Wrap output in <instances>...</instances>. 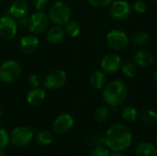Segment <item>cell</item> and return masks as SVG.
Listing matches in <instances>:
<instances>
[{"label": "cell", "instance_id": "83f0119b", "mask_svg": "<svg viewBox=\"0 0 157 156\" xmlns=\"http://www.w3.org/2000/svg\"><path fill=\"white\" fill-rule=\"evenodd\" d=\"M109 149L108 147H105L103 145L94 147V149L91 151L88 156H109Z\"/></svg>", "mask_w": 157, "mask_h": 156}, {"label": "cell", "instance_id": "2e32d148", "mask_svg": "<svg viewBox=\"0 0 157 156\" xmlns=\"http://www.w3.org/2000/svg\"><path fill=\"white\" fill-rule=\"evenodd\" d=\"M65 32L62 26L54 25L53 27L50 28L46 34V39L49 43L51 44H59L64 39Z\"/></svg>", "mask_w": 157, "mask_h": 156}, {"label": "cell", "instance_id": "6da1fadb", "mask_svg": "<svg viewBox=\"0 0 157 156\" xmlns=\"http://www.w3.org/2000/svg\"><path fill=\"white\" fill-rule=\"evenodd\" d=\"M105 145L112 152H121L132 143V133L128 126L121 123L112 124L104 136Z\"/></svg>", "mask_w": 157, "mask_h": 156}, {"label": "cell", "instance_id": "ab89813d", "mask_svg": "<svg viewBox=\"0 0 157 156\" xmlns=\"http://www.w3.org/2000/svg\"><path fill=\"white\" fill-rule=\"evenodd\" d=\"M154 1H155V2H157V0H154Z\"/></svg>", "mask_w": 157, "mask_h": 156}, {"label": "cell", "instance_id": "d6a6232c", "mask_svg": "<svg viewBox=\"0 0 157 156\" xmlns=\"http://www.w3.org/2000/svg\"><path fill=\"white\" fill-rule=\"evenodd\" d=\"M34 8L37 10H43L48 4V0H32Z\"/></svg>", "mask_w": 157, "mask_h": 156}, {"label": "cell", "instance_id": "836d02e7", "mask_svg": "<svg viewBox=\"0 0 157 156\" xmlns=\"http://www.w3.org/2000/svg\"><path fill=\"white\" fill-rule=\"evenodd\" d=\"M29 19L27 17L21 18V19H18V22H17V25L19 26H22V27H25V26H28L29 25Z\"/></svg>", "mask_w": 157, "mask_h": 156}, {"label": "cell", "instance_id": "30bf717a", "mask_svg": "<svg viewBox=\"0 0 157 156\" xmlns=\"http://www.w3.org/2000/svg\"><path fill=\"white\" fill-rule=\"evenodd\" d=\"M132 6L126 0H115L109 5V13L112 17L118 20H124L130 17Z\"/></svg>", "mask_w": 157, "mask_h": 156}, {"label": "cell", "instance_id": "8d00e7d4", "mask_svg": "<svg viewBox=\"0 0 157 156\" xmlns=\"http://www.w3.org/2000/svg\"><path fill=\"white\" fill-rule=\"evenodd\" d=\"M155 83L157 84V69L156 71L155 72Z\"/></svg>", "mask_w": 157, "mask_h": 156}, {"label": "cell", "instance_id": "7a4b0ae2", "mask_svg": "<svg viewBox=\"0 0 157 156\" xmlns=\"http://www.w3.org/2000/svg\"><path fill=\"white\" fill-rule=\"evenodd\" d=\"M129 95V87L122 80H113L103 90V99L110 107L116 108L123 104Z\"/></svg>", "mask_w": 157, "mask_h": 156}, {"label": "cell", "instance_id": "603a6c76", "mask_svg": "<svg viewBox=\"0 0 157 156\" xmlns=\"http://www.w3.org/2000/svg\"><path fill=\"white\" fill-rule=\"evenodd\" d=\"M142 121L148 127H155L157 125V112L152 109H147L141 114Z\"/></svg>", "mask_w": 157, "mask_h": 156}, {"label": "cell", "instance_id": "8992f818", "mask_svg": "<svg viewBox=\"0 0 157 156\" xmlns=\"http://www.w3.org/2000/svg\"><path fill=\"white\" fill-rule=\"evenodd\" d=\"M106 42L113 51H122L128 47L130 38L122 30L112 29L106 35Z\"/></svg>", "mask_w": 157, "mask_h": 156}, {"label": "cell", "instance_id": "f1b7e54d", "mask_svg": "<svg viewBox=\"0 0 157 156\" xmlns=\"http://www.w3.org/2000/svg\"><path fill=\"white\" fill-rule=\"evenodd\" d=\"M147 8H148V6L144 0H137L134 2V4L132 6V9L139 14L145 13L147 11Z\"/></svg>", "mask_w": 157, "mask_h": 156}, {"label": "cell", "instance_id": "484cf974", "mask_svg": "<svg viewBox=\"0 0 157 156\" xmlns=\"http://www.w3.org/2000/svg\"><path fill=\"white\" fill-rule=\"evenodd\" d=\"M121 68V72H122L123 75L128 78L134 77L136 74V72H137L136 64L132 62H127V63H123Z\"/></svg>", "mask_w": 157, "mask_h": 156}, {"label": "cell", "instance_id": "d4e9b609", "mask_svg": "<svg viewBox=\"0 0 157 156\" xmlns=\"http://www.w3.org/2000/svg\"><path fill=\"white\" fill-rule=\"evenodd\" d=\"M110 114V110L108 107L106 106H101L98 107L94 113V119L98 123H103L104 121H106Z\"/></svg>", "mask_w": 157, "mask_h": 156}, {"label": "cell", "instance_id": "cb8c5ba5", "mask_svg": "<svg viewBox=\"0 0 157 156\" xmlns=\"http://www.w3.org/2000/svg\"><path fill=\"white\" fill-rule=\"evenodd\" d=\"M138 110L133 106H127L122 109L121 117L122 120L126 122L132 123L138 119Z\"/></svg>", "mask_w": 157, "mask_h": 156}, {"label": "cell", "instance_id": "44dd1931", "mask_svg": "<svg viewBox=\"0 0 157 156\" xmlns=\"http://www.w3.org/2000/svg\"><path fill=\"white\" fill-rule=\"evenodd\" d=\"M131 41L136 46H144L149 42V34L143 30L134 31L131 36Z\"/></svg>", "mask_w": 157, "mask_h": 156}, {"label": "cell", "instance_id": "8fae6325", "mask_svg": "<svg viewBox=\"0 0 157 156\" xmlns=\"http://www.w3.org/2000/svg\"><path fill=\"white\" fill-rule=\"evenodd\" d=\"M121 65L122 60L117 53H108L100 62V67L105 74H114L121 69Z\"/></svg>", "mask_w": 157, "mask_h": 156}, {"label": "cell", "instance_id": "ba28073f", "mask_svg": "<svg viewBox=\"0 0 157 156\" xmlns=\"http://www.w3.org/2000/svg\"><path fill=\"white\" fill-rule=\"evenodd\" d=\"M67 80L66 73L61 69H55L51 71L44 78L43 86L50 90H57L64 86Z\"/></svg>", "mask_w": 157, "mask_h": 156}, {"label": "cell", "instance_id": "5bb4252c", "mask_svg": "<svg viewBox=\"0 0 157 156\" xmlns=\"http://www.w3.org/2000/svg\"><path fill=\"white\" fill-rule=\"evenodd\" d=\"M39 43L40 40L35 34H28L20 39L19 48L25 54H31L38 49Z\"/></svg>", "mask_w": 157, "mask_h": 156}, {"label": "cell", "instance_id": "5b68a950", "mask_svg": "<svg viewBox=\"0 0 157 156\" xmlns=\"http://www.w3.org/2000/svg\"><path fill=\"white\" fill-rule=\"evenodd\" d=\"M34 138V133L31 129L26 126L15 128L10 133V142L16 147H25L29 145Z\"/></svg>", "mask_w": 157, "mask_h": 156}, {"label": "cell", "instance_id": "e0dca14e", "mask_svg": "<svg viewBox=\"0 0 157 156\" xmlns=\"http://www.w3.org/2000/svg\"><path fill=\"white\" fill-rule=\"evenodd\" d=\"M46 97L45 90L40 87H32L27 94V102L32 106L41 104Z\"/></svg>", "mask_w": 157, "mask_h": 156}, {"label": "cell", "instance_id": "f546056e", "mask_svg": "<svg viewBox=\"0 0 157 156\" xmlns=\"http://www.w3.org/2000/svg\"><path fill=\"white\" fill-rule=\"evenodd\" d=\"M88 3L97 8H104L110 5L112 0H87Z\"/></svg>", "mask_w": 157, "mask_h": 156}, {"label": "cell", "instance_id": "7402d4cb", "mask_svg": "<svg viewBox=\"0 0 157 156\" xmlns=\"http://www.w3.org/2000/svg\"><path fill=\"white\" fill-rule=\"evenodd\" d=\"M34 138L36 143L42 146L51 145L53 142V135L49 131H40L36 134Z\"/></svg>", "mask_w": 157, "mask_h": 156}, {"label": "cell", "instance_id": "ffe728a7", "mask_svg": "<svg viewBox=\"0 0 157 156\" xmlns=\"http://www.w3.org/2000/svg\"><path fill=\"white\" fill-rule=\"evenodd\" d=\"M63 29H64V32L67 36H69L71 38H75L80 34L81 27L75 20L69 19L63 25Z\"/></svg>", "mask_w": 157, "mask_h": 156}, {"label": "cell", "instance_id": "f35d334b", "mask_svg": "<svg viewBox=\"0 0 157 156\" xmlns=\"http://www.w3.org/2000/svg\"><path fill=\"white\" fill-rule=\"evenodd\" d=\"M1 116H2V111H1V109H0V118H1Z\"/></svg>", "mask_w": 157, "mask_h": 156}, {"label": "cell", "instance_id": "1f68e13d", "mask_svg": "<svg viewBox=\"0 0 157 156\" xmlns=\"http://www.w3.org/2000/svg\"><path fill=\"white\" fill-rule=\"evenodd\" d=\"M89 143L92 146L97 147V146L105 144V139H104V137H102L100 135H95V136L91 137V139L89 140Z\"/></svg>", "mask_w": 157, "mask_h": 156}, {"label": "cell", "instance_id": "e575fe53", "mask_svg": "<svg viewBox=\"0 0 157 156\" xmlns=\"http://www.w3.org/2000/svg\"><path fill=\"white\" fill-rule=\"evenodd\" d=\"M109 156H125L123 154L120 153V152H113L112 154H110Z\"/></svg>", "mask_w": 157, "mask_h": 156}, {"label": "cell", "instance_id": "ac0fdd59", "mask_svg": "<svg viewBox=\"0 0 157 156\" xmlns=\"http://www.w3.org/2000/svg\"><path fill=\"white\" fill-rule=\"evenodd\" d=\"M106 82H107V76L103 71L96 70L89 76V84L94 89L97 90L102 89L105 86Z\"/></svg>", "mask_w": 157, "mask_h": 156}, {"label": "cell", "instance_id": "9a60e30c", "mask_svg": "<svg viewBox=\"0 0 157 156\" xmlns=\"http://www.w3.org/2000/svg\"><path fill=\"white\" fill-rule=\"evenodd\" d=\"M134 63L141 67H148L155 62L154 54L146 50H139L133 55Z\"/></svg>", "mask_w": 157, "mask_h": 156}, {"label": "cell", "instance_id": "3957f363", "mask_svg": "<svg viewBox=\"0 0 157 156\" xmlns=\"http://www.w3.org/2000/svg\"><path fill=\"white\" fill-rule=\"evenodd\" d=\"M71 6L65 1H57L48 11V17L54 25L63 26L71 17Z\"/></svg>", "mask_w": 157, "mask_h": 156}, {"label": "cell", "instance_id": "4dcf8cb0", "mask_svg": "<svg viewBox=\"0 0 157 156\" xmlns=\"http://www.w3.org/2000/svg\"><path fill=\"white\" fill-rule=\"evenodd\" d=\"M28 82H29V85L31 87H39L40 85L41 79H40V77L38 74H31V75L29 76Z\"/></svg>", "mask_w": 157, "mask_h": 156}, {"label": "cell", "instance_id": "52a82bcc", "mask_svg": "<svg viewBox=\"0 0 157 156\" xmlns=\"http://www.w3.org/2000/svg\"><path fill=\"white\" fill-rule=\"evenodd\" d=\"M49 22L50 19L48 15L43 10H37L30 16L28 28L32 34H41L47 29Z\"/></svg>", "mask_w": 157, "mask_h": 156}, {"label": "cell", "instance_id": "9c48e42d", "mask_svg": "<svg viewBox=\"0 0 157 156\" xmlns=\"http://www.w3.org/2000/svg\"><path fill=\"white\" fill-rule=\"evenodd\" d=\"M17 33V22L11 16L0 17V38L5 40H13Z\"/></svg>", "mask_w": 157, "mask_h": 156}, {"label": "cell", "instance_id": "60d3db41", "mask_svg": "<svg viewBox=\"0 0 157 156\" xmlns=\"http://www.w3.org/2000/svg\"><path fill=\"white\" fill-rule=\"evenodd\" d=\"M156 26H157V22H156Z\"/></svg>", "mask_w": 157, "mask_h": 156}, {"label": "cell", "instance_id": "4316f807", "mask_svg": "<svg viewBox=\"0 0 157 156\" xmlns=\"http://www.w3.org/2000/svg\"><path fill=\"white\" fill-rule=\"evenodd\" d=\"M10 142V134L7 132V131L0 127V149L4 150Z\"/></svg>", "mask_w": 157, "mask_h": 156}, {"label": "cell", "instance_id": "277c9868", "mask_svg": "<svg viewBox=\"0 0 157 156\" xmlns=\"http://www.w3.org/2000/svg\"><path fill=\"white\" fill-rule=\"evenodd\" d=\"M21 73V65L15 60H6L0 65V80L4 83H14L20 77Z\"/></svg>", "mask_w": 157, "mask_h": 156}, {"label": "cell", "instance_id": "74e56055", "mask_svg": "<svg viewBox=\"0 0 157 156\" xmlns=\"http://www.w3.org/2000/svg\"><path fill=\"white\" fill-rule=\"evenodd\" d=\"M155 146L157 147V136L156 138H155Z\"/></svg>", "mask_w": 157, "mask_h": 156}, {"label": "cell", "instance_id": "4fadbf2b", "mask_svg": "<svg viewBox=\"0 0 157 156\" xmlns=\"http://www.w3.org/2000/svg\"><path fill=\"white\" fill-rule=\"evenodd\" d=\"M29 5L27 0H14L8 8V15L15 19H21L28 16Z\"/></svg>", "mask_w": 157, "mask_h": 156}, {"label": "cell", "instance_id": "d6986e66", "mask_svg": "<svg viewBox=\"0 0 157 156\" xmlns=\"http://www.w3.org/2000/svg\"><path fill=\"white\" fill-rule=\"evenodd\" d=\"M135 154L137 156H156L157 147L155 144L149 142L140 143L135 149Z\"/></svg>", "mask_w": 157, "mask_h": 156}, {"label": "cell", "instance_id": "7c38bea8", "mask_svg": "<svg viewBox=\"0 0 157 156\" xmlns=\"http://www.w3.org/2000/svg\"><path fill=\"white\" fill-rule=\"evenodd\" d=\"M75 124L74 118L69 113H62L54 120L52 130L57 134H64L68 132Z\"/></svg>", "mask_w": 157, "mask_h": 156}, {"label": "cell", "instance_id": "d590c367", "mask_svg": "<svg viewBox=\"0 0 157 156\" xmlns=\"http://www.w3.org/2000/svg\"><path fill=\"white\" fill-rule=\"evenodd\" d=\"M0 156H6V153H5L4 150H2V149H0Z\"/></svg>", "mask_w": 157, "mask_h": 156}]
</instances>
